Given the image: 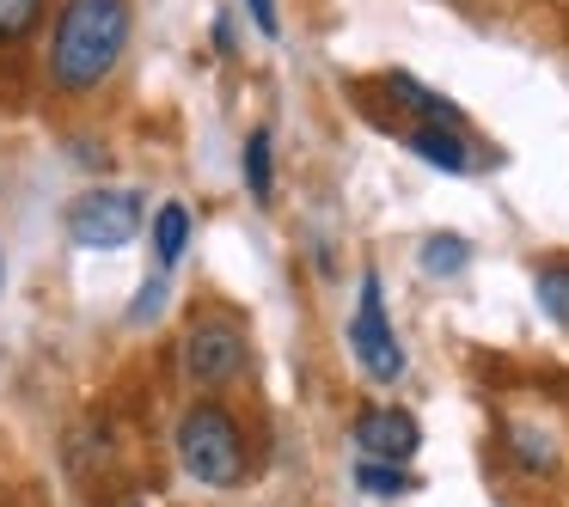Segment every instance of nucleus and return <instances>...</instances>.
Returning <instances> with one entry per match:
<instances>
[{"mask_svg":"<svg viewBox=\"0 0 569 507\" xmlns=\"http://www.w3.org/2000/svg\"><path fill=\"white\" fill-rule=\"evenodd\" d=\"M178 458L202 489H239L246 483V434L221 404H197L178 422Z\"/></svg>","mask_w":569,"mask_h":507,"instance_id":"f03ea898","label":"nucleus"},{"mask_svg":"<svg viewBox=\"0 0 569 507\" xmlns=\"http://www.w3.org/2000/svg\"><path fill=\"white\" fill-rule=\"evenodd\" d=\"M184 373L190 385H227L246 373V331L233 318H197L184 331Z\"/></svg>","mask_w":569,"mask_h":507,"instance_id":"39448f33","label":"nucleus"},{"mask_svg":"<svg viewBox=\"0 0 569 507\" xmlns=\"http://www.w3.org/2000/svg\"><path fill=\"white\" fill-rule=\"evenodd\" d=\"M356 489L373 495V501H392V495L417 489V477H410L405 465H386V458H361V465H356Z\"/></svg>","mask_w":569,"mask_h":507,"instance_id":"f8f14e48","label":"nucleus"},{"mask_svg":"<svg viewBox=\"0 0 569 507\" xmlns=\"http://www.w3.org/2000/svg\"><path fill=\"white\" fill-rule=\"evenodd\" d=\"M532 294H539V312L557 324V331H569V263H545L539 275H532Z\"/></svg>","mask_w":569,"mask_h":507,"instance_id":"ddd939ff","label":"nucleus"},{"mask_svg":"<svg viewBox=\"0 0 569 507\" xmlns=\"http://www.w3.org/2000/svg\"><path fill=\"white\" fill-rule=\"evenodd\" d=\"M410 153H417L422 165H435V172H471V141H466V129H453V123H417L410 129Z\"/></svg>","mask_w":569,"mask_h":507,"instance_id":"0eeeda50","label":"nucleus"},{"mask_svg":"<svg viewBox=\"0 0 569 507\" xmlns=\"http://www.w3.org/2000/svg\"><path fill=\"white\" fill-rule=\"evenodd\" d=\"M251 7V26L263 31V38H282V13H276V0H246Z\"/></svg>","mask_w":569,"mask_h":507,"instance_id":"f3484780","label":"nucleus"},{"mask_svg":"<svg viewBox=\"0 0 569 507\" xmlns=\"http://www.w3.org/2000/svg\"><path fill=\"white\" fill-rule=\"evenodd\" d=\"M0 282H7V263H0Z\"/></svg>","mask_w":569,"mask_h":507,"instance_id":"a211bd4d","label":"nucleus"},{"mask_svg":"<svg viewBox=\"0 0 569 507\" xmlns=\"http://www.w3.org/2000/svg\"><path fill=\"white\" fill-rule=\"evenodd\" d=\"M166 306V282H141V300L129 306V324H141V318H153V312Z\"/></svg>","mask_w":569,"mask_h":507,"instance_id":"dca6fc26","label":"nucleus"},{"mask_svg":"<svg viewBox=\"0 0 569 507\" xmlns=\"http://www.w3.org/2000/svg\"><path fill=\"white\" fill-rule=\"evenodd\" d=\"M43 0H0V43L7 38H26L31 26H38Z\"/></svg>","mask_w":569,"mask_h":507,"instance_id":"2eb2a0df","label":"nucleus"},{"mask_svg":"<svg viewBox=\"0 0 569 507\" xmlns=\"http://www.w3.org/2000/svg\"><path fill=\"white\" fill-rule=\"evenodd\" d=\"M349 440H356L361 458H386V465H410L422 446V428L410 409L398 404H368L356 409V422H349Z\"/></svg>","mask_w":569,"mask_h":507,"instance_id":"423d86ee","label":"nucleus"},{"mask_svg":"<svg viewBox=\"0 0 569 507\" xmlns=\"http://www.w3.org/2000/svg\"><path fill=\"white\" fill-rule=\"evenodd\" d=\"M349 348H356L361 373L373 385H398L405 379V343H398L392 318H386V294H380V275H361V294H356V318H349Z\"/></svg>","mask_w":569,"mask_h":507,"instance_id":"7ed1b4c3","label":"nucleus"},{"mask_svg":"<svg viewBox=\"0 0 569 507\" xmlns=\"http://www.w3.org/2000/svg\"><path fill=\"white\" fill-rule=\"evenodd\" d=\"M148 209H141V190H87L68 209V239L80 251H123L141 233Z\"/></svg>","mask_w":569,"mask_h":507,"instance_id":"20e7f679","label":"nucleus"},{"mask_svg":"<svg viewBox=\"0 0 569 507\" xmlns=\"http://www.w3.org/2000/svg\"><path fill=\"white\" fill-rule=\"evenodd\" d=\"M417 263H422V275H435V282H453V275L471 263V245L459 233H429L422 251H417Z\"/></svg>","mask_w":569,"mask_h":507,"instance_id":"1a4fd4ad","label":"nucleus"},{"mask_svg":"<svg viewBox=\"0 0 569 507\" xmlns=\"http://www.w3.org/2000/svg\"><path fill=\"white\" fill-rule=\"evenodd\" d=\"M508 453H515V465L532 470V477H551L557 470V440L545 428H532V422H508Z\"/></svg>","mask_w":569,"mask_h":507,"instance_id":"6e6552de","label":"nucleus"},{"mask_svg":"<svg viewBox=\"0 0 569 507\" xmlns=\"http://www.w3.org/2000/svg\"><path fill=\"white\" fill-rule=\"evenodd\" d=\"M246 184H251L258 202H270V190H276V178H270V129H251L246 135Z\"/></svg>","mask_w":569,"mask_h":507,"instance_id":"4468645a","label":"nucleus"},{"mask_svg":"<svg viewBox=\"0 0 569 507\" xmlns=\"http://www.w3.org/2000/svg\"><path fill=\"white\" fill-rule=\"evenodd\" d=\"M129 50V7L123 0H68L56 13L50 74L62 92H99Z\"/></svg>","mask_w":569,"mask_h":507,"instance_id":"f257e3e1","label":"nucleus"},{"mask_svg":"<svg viewBox=\"0 0 569 507\" xmlns=\"http://www.w3.org/2000/svg\"><path fill=\"white\" fill-rule=\"evenodd\" d=\"M392 92L410 104V111L422 116V123H453V129H466V111H459L453 99H441V92H429V87H417L410 74H392Z\"/></svg>","mask_w":569,"mask_h":507,"instance_id":"9b49d317","label":"nucleus"},{"mask_svg":"<svg viewBox=\"0 0 569 507\" xmlns=\"http://www.w3.org/2000/svg\"><path fill=\"white\" fill-rule=\"evenodd\" d=\"M190 245V209L184 202H166L160 214H153V257H160V270H172L178 257H184Z\"/></svg>","mask_w":569,"mask_h":507,"instance_id":"9d476101","label":"nucleus"}]
</instances>
